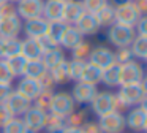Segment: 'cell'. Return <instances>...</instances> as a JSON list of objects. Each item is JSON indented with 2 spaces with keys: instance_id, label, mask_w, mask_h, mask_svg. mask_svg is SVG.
I'll return each mask as SVG.
<instances>
[{
  "instance_id": "obj_1",
  "label": "cell",
  "mask_w": 147,
  "mask_h": 133,
  "mask_svg": "<svg viewBox=\"0 0 147 133\" xmlns=\"http://www.w3.org/2000/svg\"><path fill=\"white\" fill-rule=\"evenodd\" d=\"M117 98L125 108H133L144 105L147 100V87L146 82H138V84H128V86H120L117 94Z\"/></svg>"
},
{
  "instance_id": "obj_2",
  "label": "cell",
  "mask_w": 147,
  "mask_h": 133,
  "mask_svg": "<svg viewBox=\"0 0 147 133\" xmlns=\"http://www.w3.org/2000/svg\"><path fill=\"white\" fill-rule=\"evenodd\" d=\"M90 108H92L93 114H96L98 117L109 114L112 111L122 113L125 109V106L117 98V95L112 94V92H98L95 95V98L92 100V103H90Z\"/></svg>"
},
{
  "instance_id": "obj_3",
  "label": "cell",
  "mask_w": 147,
  "mask_h": 133,
  "mask_svg": "<svg viewBox=\"0 0 147 133\" xmlns=\"http://www.w3.org/2000/svg\"><path fill=\"white\" fill-rule=\"evenodd\" d=\"M134 37H136L134 27H130V25L114 22L111 27H108V40L111 41V44H114L117 48L130 46Z\"/></svg>"
},
{
  "instance_id": "obj_4",
  "label": "cell",
  "mask_w": 147,
  "mask_h": 133,
  "mask_svg": "<svg viewBox=\"0 0 147 133\" xmlns=\"http://www.w3.org/2000/svg\"><path fill=\"white\" fill-rule=\"evenodd\" d=\"M144 81V68L138 60H130V62L120 65V73H119V87L128 84H138Z\"/></svg>"
},
{
  "instance_id": "obj_5",
  "label": "cell",
  "mask_w": 147,
  "mask_h": 133,
  "mask_svg": "<svg viewBox=\"0 0 147 133\" xmlns=\"http://www.w3.org/2000/svg\"><path fill=\"white\" fill-rule=\"evenodd\" d=\"M74 109H76V103H74L73 97H71L68 92H59V94L54 92L49 113H54V114H57V116H60L65 119V117L70 116Z\"/></svg>"
},
{
  "instance_id": "obj_6",
  "label": "cell",
  "mask_w": 147,
  "mask_h": 133,
  "mask_svg": "<svg viewBox=\"0 0 147 133\" xmlns=\"http://www.w3.org/2000/svg\"><path fill=\"white\" fill-rule=\"evenodd\" d=\"M98 127L101 133H123L125 127V116L119 111H112L109 114L98 117Z\"/></svg>"
},
{
  "instance_id": "obj_7",
  "label": "cell",
  "mask_w": 147,
  "mask_h": 133,
  "mask_svg": "<svg viewBox=\"0 0 147 133\" xmlns=\"http://www.w3.org/2000/svg\"><path fill=\"white\" fill-rule=\"evenodd\" d=\"M125 127L133 132H146L147 130V106L146 103L139 106H133L125 116Z\"/></svg>"
},
{
  "instance_id": "obj_8",
  "label": "cell",
  "mask_w": 147,
  "mask_h": 133,
  "mask_svg": "<svg viewBox=\"0 0 147 133\" xmlns=\"http://www.w3.org/2000/svg\"><path fill=\"white\" fill-rule=\"evenodd\" d=\"M141 16H144L142 13L138 10V6L134 5V2H127L125 5L114 8V18L117 24H123V25H130L134 27Z\"/></svg>"
},
{
  "instance_id": "obj_9",
  "label": "cell",
  "mask_w": 147,
  "mask_h": 133,
  "mask_svg": "<svg viewBox=\"0 0 147 133\" xmlns=\"http://www.w3.org/2000/svg\"><path fill=\"white\" fill-rule=\"evenodd\" d=\"M46 113H48V111H43V109H40V108H36V106H33V105H32V106H30L29 109L21 116V119H22L24 125H26V128H27V132H29V133L41 132L43 127H45Z\"/></svg>"
},
{
  "instance_id": "obj_10",
  "label": "cell",
  "mask_w": 147,
  "mask_h": 133,
  "mask_svg": "<svg viewBox=\"0 0 147 133\" xmlns=\"http://www.w3.org/2000/svg\"><path fill=\"white\" fill-rule=\"evenodd\" d=\"M45 0H19L16 3V11L21 19H33L43 16Z\"/></svg>"
},
{
  "instance_id": "obj_11",
  "label": "cell",
  "mask_w": 147,
  "mask_h": 133,
  "mask_svg": "<svg viewBox=\"0 0 147 133\" xmlns=\"http://www.w3.org/2000/svg\"><path fill=\"white\" fill-rule=\"evenodd\" d=\"M87 62L103 70V68H106V66L115 63L114 51H111L109 48H106V46L92 48V51H90V56H89V59H87Z\"/></svg>"
},
{
  "instance_id": "obj_12",
  "label": "cell",
  "mask_w": 147,
  "mask_h": 133,
  "mask_svg": "<svg viewBox=\"0 0 147 133\" xmlns=\"http://www.w3.org/2000/svg\"><path fill=\"white\" fill-rule=\"evenodd\" d=\"M5 106L10 109V113L14 117H21L30 106H32V101L27 97H24L22 94H19L18 90H11L10 97L5 101Z\"/></svg>"
},
{
  "instance_id": "obj_13",
  "label": "cell",
  "mask_w": 147,
  "mask_h": 133,
  "mask_svg": "<svg viewBox=\"0 0 147 133\" xmlns=\"http://www.w3.org/2000/svg\"><path fill=\"white\" fill-rule=\"evenodd\" d=\"M98 94L96 86L86 84V82H74L73 89H71V97H73L74 103H92V100L95 98V95Z\"/></svg>"
},
{
  "instance_id": "obj_14",
  "label": "cell",
  "mask_w": 147,
  "mask_h": 133,
  "mask_svg": "<svg viewBox=\"0 0 147 133\" xmlns=\"http://www.w3.org/2000/svg\"><path fill=\"white\" fill-rule=\"evenodd\" d=\"M48 27H49V21L45 19L43 16H40V18L27 19L22 25V30L27 35V38H35L36 40V38L48 33Z\"/></svg>"
},
{
  "instance_id": "obj_15",
  "label": "cell",
  "mask_w": 147,
  "mask_h": 133,
  "mask_svg": "<svg viewBox=\"0 0 147 133\" xmlns=\"http://www.w3.org/2000/svg\"><path fill=\"white\" fill-rule=\"evenodd\" d=\"M22 29L19 16L0 18V38H18Z\"/></svg>"
},
{
  "instance_id": "obj_16",
  "label": "cell",
  "mask_w": 147,
  "mask_h": 133,
  "mask_svg": "<svg viewBox=\"0 0 147 133\" xmlns=\"http://www.w3.org/2000/svg\"><path fill=\"white\" fill-rule=\"evenodd\" d=\"M73 25L81 32L82 37L84 35H95L96 32L100 30V25H98V22H96L95 14L87 13V11H84L82 14L76 19V22H74Z\"/></svg>"
},
{
  "instance_id": "obj_17",
  "label": "cell",
  "mask_w": 147,
  "mask_h": 133,
  "mask_svg": "<svg viewBox=\"0 0 147 133\" xmlns=\"http://www.w3.org/2000/svg\"><path fill=\"white\" fill-rule=\"evenodd\" d=\"M84 13V5L82 0H67L63 5V14H62V21L67 25H73L76 19Z\"/></svg>"
},
{
  "instance_id": "obj_18",
  "label": "cell",
  "mask_w": 147,
  "mask_h": 133,
  "mask_svg": "<svg viewBox=\"0 0 147 133\" xmlns=\"http://www.w3.org/2000/svg\"><path fill=\"white\" fill-rule=\"evenodd\" d=\"M21 56L27 60V62H33V60H41V48H40L38 41L35 38H26L21 40Z\"/></svg>"
},
{
  "instance_id": "obj_19",
  "label": "cell",
  "mask_w": 147,
  "mask_h": 133,
  "mask_svg": "<svg viewBox=\"0 0 147 133\" xmlns=\"http://www.w3.org/2000/svg\"><path fill=\"white\" fill-rule=\"evenodd\" d=\"M19 94H22L24 97H27L30 101H33L36 97L40 95V92L43 90L41 84H40V81H36V79H30V78H21L19 84H18V89H16Z\"/></svg>"
},
{
  "instance_id": "obj_20",
  "label": "cell",
  "mask_w": 147,
  "mask_h": 133,
  "mask_svg": "<svg viewBox=\"0 0 147 133\" xmlns=\"http://www.w3.org/2000/svg\"><path fill=\"white\" fill-rule=\"evenodd\" d=\"M63 5H65V2H59V0H46L45 5H43V18L48 19L49 22L62 21Z\"/></svg>"
},
{
  "instance_id": "obj_21",
  "label": "cell",
  "mask_w": 147,
  "mask_h": 133,
  "mask_svg": "<svg viewBox=\"0 0 147 133\" xmlns=\"http://www.w3.org/2000/svg\"><path fill=\"white\" fill-rule=\"evenodd\" d=\"M82 40H84V37L81 35V32L78 30L74 25H67V29H65L63 35H62V38H60L59 46H63L65 49L71 51L78 43H81Z\"/></svg>"
},
{
  "instance_id": "obj_22",
  "label": "cell",
  "mask_w": 147,
  "mask_h": 133,
  "mask_svg": "<svg viewBox=\"0 0 147 133\" xmlns=\"http://www.w3.org/2000/svg\"><path fill=\"white\" fill-rule=\"evenodd\" d=\"M119 73H120V63H112L101 70V82L108 87H119Z\"/></svg>"
},
{
  "instance_id": "obj_23",
  "label": "cell",
  "mask_w": 147,
  "mask_h": 133,
  "mask_svg": "<svg viewBox=\"0 0 147 133\" xmlns=\"http://www.w3.org/2000/svg\"><path fill=\"white\" fill-rule=\"evenodd\" d=\"M65 60H67V57H65V52L62 51L60 46L52 49V51H48V52H45L41 56V62L46 66V70L54 68V66H57L59 63L65 62Z\"/></svg>"
},
{
  "instance_id": "obj_24",
  "label": "cell",
  "mask_w": 147,
  "mask_h": 133,
  "mask_svg": "<svg viewBox=\"0 0 147 133\" xmlns=\"http://www.w3.org/2000/svg\"><path fill=\"white\" fill-rule=\"evenodd\" d=\"M21 52V40L19 38H2L0 48V59H8Z\"/></svg>"
},
{
  "instance_id": "obj_25",
  "label": "cell",
  "mask_w": 147,
  "mask_h": 133,
  "mask_svg": "<svg viewBox=\"0 0 147 133\" xmlns=\"http://www.w3.org/2000/svg\"><path fill=\"white\" fill-rule=\"evenodd\" d=\"M65 119L54 113H46V117H45V127L43 130H46L48 133H60L62 130L65 128Z\"/></svg>"
},
{
  "instance_id": "obj_26",
  "label": "cell",
  "mask_w": 147,
  "mask_h": 133,
  "mask_svg": "<svg viewBox=\"0 0 147 133\" xmlns=\"http://www.w3.org/2000/svg\"><path fill=\"white\" fill-rule=\"evenodd\" d=\"M79 81L86 82V84L96 86L98 82H101V68H98V66L86 62V66H84V71H82V75H81Z\"/></svg>"
},
{
  "instance_id": "obj_27",
  "label": "cell",
  "mask_w": 147,
  "mask_h": 133,
  "mask_svg": "<svg viewBox=\"0 0 147 133\" xmlns=\"http://www.w3.org/2000/svg\"><path fill=\"white\" fill-rule=\"evenodd\" d=\"M130 49L133 57H138L141 60L147 59V37H142V35H136L134 40L131 41Z\"/></svg>"
},
{
  "instance_id": "obj_28",
  "label": "cell",
  "mask_w": 147,
  "mask_h": 133,
  "mask_svg": "<svg viewBox=\"0 0 147 133\" xmlns=\"http://www.w3.org/2000/svg\"><path fill=\"white\" fill-rule=\"evenodd\" d=\"M8 63V66H10L11 73H13L14 78H22L24 76V71H26V65H27V60L24 59L21 54H16V56L13 57H8V59H5Z\"/></svg>"
},
{
  "instance_id": "obj_29",
  "label": "cell",
  "mask_w": 147,
  "mask_h": 133,
  "mask_svg": "<svg viewBox=\"0 0 147 133\" xmlns=\"http://www.w3.org/2000/svg\"><path fill=\"white\" fill-rule=\"evenodd\" d=\"M48 71L46 66L43 65L41 60H33V62H27L26 65V71H24V78H30V79H36L40 81L41 76Z\"/></svg>"
},
{
  "instance_id": "obj_30",
  "label": "cell",
  "mask_w": 147,
  "mask_h": 133,
  "mask_svg": "<svg viewBox=\"0 0 147 133\" xmlns=\"http://www.w3.org/2000/svg\"><path fill=\"white\" fill-rule=\"evenodd\" d=\"M95 18H96V22H98L100 29L101 27H111V25L115 22L114 8H112L111 5H106L103 10H100V11L96 13Z\"/></svg>"
},
{
  "instance_id": "obj_31",
  "label": "cell",
  "mask_w": 147,
  "mask_h": 133,
  "mask_svg": "<svg viewBox=\"0 0 147 133\" xmlns=\"http://www.w3.org/2000/svg\"><path fill=\"white\" fill-rule=\"evenodd\" d=\"M52 79H54L55 84H67L70 82V75H68V65H67V60L62 63H59L57 66L49 70Z\"/></svg>"
},
{
  "instance_id": "obj_32",
  "label": "cell",
  "mask_w": 147,
  "mask_h": 133,
  "mask_svg": "<svg viewBox=\"0 0 147 133\" xmlns=\"http://www.w3.org/2000/svg\"><path fill=\"white\" fill-rule=\"evenodd\" d=\"M90 51H92V44H90L89 41L82 40L81 43H78L76 46L71 49V59L87 62V59H89V56H90Z\"/></svg>"
},
{
  "instance_id": "obj_33",
  "label": "cell",
  "mask_w": 147,
  "mask_h": 133,
  "mask_svg": "<svg viewBox=\"0 0 147 133\" xmlns=\"http://www.w3.org/2000/svg\"><path fill=\"white\" fill-rule=\"evenodd\" d=\"M67 65H68V75H70V81L78 82V81L81 79V75H82V71H84L86 62H84V60L71 59V60H67Z\"/></svg>"
},
{
  "instance_id": "obj_34",
  "label": "cell",
  "mask_w": 147,
  "mask_h": 133,
  "mask_svg": "<svg viewBox=\"0 0 147 133\" xmlns=\"http://www.w3.org/2000/svg\"><path fill=\"white\" fill-rule=\"evenodd\" d=\"M65 29H67V24L63 21H55V22H49V27H48V37L51 38L54 43H60V38L63 35Z\"/></svg>"
},
{
  "instance_id": "obj_35",
  "label": "cell",
  "mask_w": 147,
  "mask_h": 133,
  "mask_svg": "<svg viewBox=\"0 0 147 133\" xmlns=\"http://www.w3.org/2000/svg\"><path fill=\"white\" fill-rule=\"evenodd\" d=\"M87 113L84 109L81 111H76L74 109L70 116L65 117V125L67 127H74V128H81L84 122H87Z\"/></svg>"
},
{
  "instance_id": "obj_36",
  "label": "cell",
  "mask_w": 147,
  "mask_h": 133,
  "mask_svg": "<svg viewBox=\"0 0 147 133\" xmlns=\"http://www.w3.org/2000/svg\"><path fill=\"white\" fill-rule=\"evenodd\" d=\"M52 97H54V90H41L38 97L32 101V105L40 108V109H43V111H49Z\"/></svg>"
},
{
  "instance_id": "obj_37",
  "label": "cell",
  "mask_w": 147,
  "mask_h": 133,
  "mask_svg": "<svg viewBox=\"0 0 147 133\" xmlns=\"http://www.w3.org/2000/svg\"><path fill=\"white\" fill-rule=\"evenodd\" d=\"M2 133H29L21 117H13L5 127H2Z\"/></svg>"
},
{
  "instance_id": "obj_38",
  "label": "cell",
  "mask_w": 147,
  "mask_h": 133,
  "mask_svg": "<svg viewBox=\"0 0 147 133\" xmlns=\"http://www.w3.org/2000/svg\"><path fill=\"white\" fill-rule=\"evenodd\" d=\"M82 5H84V11L96 14L100 10H103L108 5V0H82Z\"/></svg>"
},
{
  "instance_id": "obj_39",
  "label": "cell",
  "mask_w": 147,
  "mask_h": 133,
  "mask_svg": "<svg viewBox=\"0 0 147 133\" xmlns=\"http://www.w3.org/2000/svg\"><path fill=\"white\" fill-rule=\"evenodd\" d=\"M14 79L13 73H11L10 66H8L7 60L0 59V84H11Z\"/></svg>"
},
{
  "instance_id": "obj_40",
  "label": "cell",
  "mask_w": 147,
  "mask_h": 133,
  "mask_svg": "<svg viewBox=\"0 0 147 133\" xmlns=\"http://www.w3.org/2000/svg\"><path fill=\"white\" fill-rule=\"evenodd\" d=\"M114 56H115V62L120 63V65H123V63H127V62H130V60H133V54H131L130 46L119 48L117 52H114Z\"/></svg>"
},
{
  "instance_id": "obj_41",
  "label": "cell",
  "mask_w": 147,
  "mask_h": 133,
  "mask_svg": "<svg viewBox=\"0 0 147 133\" xmlns=\"http://www.w3.org/2000/svg\"><path fill=\"white\" fill-rule=\"evenodd\" d=\"M36 41H38V44H40V48H41V52H43V54L48 52V51L55 49V48H59V44L54 43V41H52L51 38L48 37V35H43V37L36 38Z\"/></svg>"
},
{
  "instance_id": "obj_42",
  "label": "cell",
  "mask_w": 147,
  "mask_h": 133,
  "mask_svg": "<svg viewBox=\"0 0 147 133\" xmlns=\"http://www.w3.org/2000/svg\"><path fill=\"white\" fill-rule=\"evenodd\" d=\"M10 16H18L16 3L3 2L2 5H0V18H10Z\"/></svg>"
},
{
  "instance_id": "obj_43",
  "label": "cell",
  "mask_w": 147,
  "mask_h": 133,
  "mask_svg": "<svg viewBox=\"0 0 147 133\" xmlns=\"http://www.w3.org/2000/svg\"><path fill=\"white\" fill-rule=\"evenodd\" d=\"M40 84H41L43 90H54V87L57 86V84L54 82V79H52V76H51V73H49V70L41 76V79H40Z\"/></svg>"
},
{
  "instance_id": "obj_44",
  "label": "cell",
  "mask_w": 147,
  "mask_h": 133,
  "mask_svg": "<svg viewBox=\"0 0 147 133\" xmlns=\"http://www.w3.org/2000/svg\"><path fill=\"white\" fill-rule=\"evenodd\" d=\"M13 117H14V116L10 113V109H8L5 105H0V128L7 125V124L10 122Z\"/></svg>"
},
{
  "instance_id": "obj_45",
  "label": "cell",
  "mask_w": 147,
  "mask_h": 133,
  "mask_svg": "<svg viewBox=\"0 0 147 133\" xmlns=\"http://www.w3.org/2000/svg\"><path fill=\"white\" fill-rule=\"evenodd\" d=\"M134 32H136V35L147 37V18L146 16H141L139 21L134 24Z\"/></svg>"
},
{
  "instance_id": "obj_46",
  "label": "cell",
  "mask_w": 147,
  "mask_h": 133,
  "mask_svg": "<svg viewBox=\"0 0 147 133\" xmlns=\"http://www.w3.org/2000/svg\"><path fill=\"white\" fill-rule=\"evenodd\" d=\"M79 130H81V133H101L96 122H84Z\"/></svg>"
},
{
  "instance_id": "obj_47",
  "label": "cell",
  "mask_w": 147,
  "mask_h": 133,
  "mask_svg": "<svg viewBox=\"0 0 147 133\" xmlns=\"http://www.w3.org/2000/svg\"><path fill=\"white\" fill-rule=\"evenodd\" d=\"M11 84H0V105H5L7 98L11 94Z\"/></svg>"
},
{
  "instance_id": "obj_48",
  "label": "cell",
  "mask_w": 147,
  "mask_h": 133,
  "mask_svg": "<svg viewBox=\"0 0 147 133\" xmlns=\"http://www.w3.org/2000/svg\"><path fill=\"white\" fill-rule=\"evenodd\" d=\"M131 2H134V5L138 6V10H139L142 14L147 13V0H131Z\"/></svg>"
},
{
  "instance_id": "obj_49",
  "label": "cell",
  "mask_w": 147,
  "mask_h": 133,
  "mask_svg": "<svg viewBox=\"0 0 147 133\" xmlns=\"http://www.w3.org/2000/svg\"><path fill=\"white\" fill-rule=\"evenodd\" d=\"M127 2H131V0H108V5H111L112 8H117V6L125 5Z\"/></svg>"
},
{
  "instance_id": "obj_50",
  "label": "cell",
  "mask_w": 147,
  "mask_h": 133,
  "mask_svg": "<svg viewBox=\"0 0 147 133\" xmlns=\"http://www.w3.org/2000/svg\"><path fill=\"white\" fill-rule=\"evenodd\" d=\"M60 133H81L79 128H74V127H65Z\"/></svg>"
},
{
  "instance_id": "obj_51",
  "label": "cell",
  "mask_w": 147,
  "mask_h": 133,
  "mask_svg": "<svg viewBox=\"0 0 147 133\" xmlns=\"http://www.w3.org/2000/svg\"><path fill=\"white\" fill-rule=\"evenodd\" d=\"M7 2H11V3H18L19 0H7Z\"/></svg>"
},
{
  "instance_id": "obj_52",
  "label": "cell",
  "mask_w": 147,
  "mask_h": 133,
  "mask_svg": "<svg viewBox=\"0 0 147 133\" xmlns=\"http://www.w3.org/2000/svg\"><path fill=\"white\" fill-rule=\"evenodd\" d=\"M3 2H7V0H0V5H2V3H3Z\"/></svg>"
},
{
  "instance_id": "obj_53",
  "label": "cell",
  "mask_w": 147,
  "mask_h": 133,
  "mask_svg": "<svg viewBox=\"0 0 147 133\" xmlns=\"http://www.w3.org/2000/svg\"><path fill=\"white\" fill-rule=\"evenodd\" d=\"M59 2H67V0H59Z\"/></svg>"
}]
</instances>
